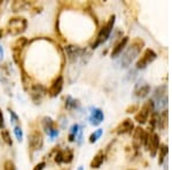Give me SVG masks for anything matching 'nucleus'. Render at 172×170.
<instances>
[{
    "instance_id": "39448f33",
    "label": "nucleus",
    "mask_w": 172,
    "mask_h": 170,
    "mask_svg": "<svg viewBox=\"0 0 172 170\" xmlns=\"http://www.w3.org/2000/svg\"><path fill=\"white\" fill-rule=\"evenodd\" d=\"M148 139H149V133L146 132L142 128L139 126V128H137L134 130V133H133V146H134L135 149H138L141 145L147 146Z\"/></svg>"
},
{
    "instance_id": "412c9836",
    "label": "nucleus",
    "mask_w": 172,
    "mask_h": 170,
    "mask_svg": "<svg viewBox=\"0 0 172 170\" xmlns=\"http://www.w3.org/2000/svg\"><path fill=\"white\" fill-rule=\"evenodd\" d=\"M101 135H102V130L101 129H97L95 132H93L91 136H90V142L91 144H93V142H95L101 137Z\"/></svg>"
},
{
    "instance_id": "ddd939ff",
    "label": "nucleus",
    "mask_w": 172,
    "mask_h": 170,
    "mask_svg": "<svg viewBox=\"0 0 172 170\" xmlns=\"http://www.w3.org/2000/svg\"><path fill=\"white\" fill-rule=\"evenodd\" d=\"M103 113L100 109H94L90 116V121L93 125H99L103 121Z\"/></svg>"
},
{
    "instance_id": "f257e3e1",
    "label": "nucleus",
    "mask_w": 172,
    "mask_h": 170,
    "mask_svg": "<svg viewBox=\"0 0 172 170\" xmlns=\"http://www.w3.org/2000/svg\"><path fill=\"white\" fill-rule=\"evenodd\" d=\"M143 41L141 39H135L133 40L131 43V45L127 47V50L125 51V53L123 54V57L120 59V64L122 67H129L133 61L134 59L140 54V52L142 50L143 47Z\"/></svg>"
},
{
    "instance_id": "aec40b11",
    "label": "nucleus",
    "mask_w": 172,
    "mask_h": 170,
    "mask_svg": "<svg viewBox=\"0 0 172 170\" xmlns=\"http://www.w3.org/2000/svg\"><path fill=\"white\" fill-rule=\"evenodd\" d=\"M1 138H2V140H4L8 146H11V145H13V140H11V135H9V132L7 130L1 131Z\"/></svg>"
},
{
    "instance_id": "f03ea898",
    "label": "nucleus",
    "mask_w": 172,
    "mask_h": 170,
    "mask_svg": "<svg viewBox=\"0 0 172 170\" xmlns=\"http://www.w3.org/2000/svg\"><path fill=\"white\" fill-rule=\"evenodd\" d=\"M115 18H116V17H115V15L110 16V18L108 20L107 24H106V25H104V27L100 30V32H99V34H97V41L93 44V48H97L100 44H102V43H104L106 40L108 39V37L110 36L111 31H113V28H114Z\"/></svg>"
},
{
    "instance_id": "f3484780",
    "label": "nucleus",
    "mask_w": 172,
    "mask_h": 170,
    "mask_svg": "<svg viewBox=\"0 0 172 170\" xmlns=\"http://www.w3.org/2000/svg\"><path fill=\"white\" fill-rule=\"evenodd\" d=\"M166 155H167V146L165 144H162L160 148H158V163L160 165H162L164 162V159L166 158Z\"/></svg>"
},
{
    "instance_id": "a211bd4d",
    "label": "nucleus",
    "mask_w": 172,
    "mask_h": 170,
    "mask_svg": "<svg viewBox=\"0 0 172 170\" xmlns=\"http://www.w3.org/2000/svg\"><path fill=\"white\" fill-rule=\"evenodd\" d=\"M62 156H63V162H64V163H70V162L72 161V158H74V153H72L71 149L68 148L67 151L62 152Z\"/></svg>"
},
{
    "instance_id": "423d86ee",
    "label": "nucleus",
    "mask_w": 172,
    "mask_h": 170,
    "mask_svg": "<svg viewBox=\"0 0 172 170\" xmlns=\"http://www.w3.org/2000/svg\"><path fill=\"white\" fill-rule=\"evenodd\" d=\"M156 57H157V54H156V53H155L153 50H150V48H147L146 51L143 52L142 55L140 57V59L138 60L137 68L138 69L146 68V67L148 66L149 63H151L153 61H154Z\"/></svg>"
},
{
    "instance_id": "20e7f679",
    "label": "nucleus",
    "mask_w": 172,
    "mask_h": 170,
    "mask_svg": "<svg viewBox=\"0 0 172 170\" xmlns=\"http://www.w3.org/2000/svg\"><path fill=\"white\" fill-rule=\"evenodd\" d=\"M25 28H27L25 18L15 17V18H11V21L8 22V31L11 34H20L25 30Z\"/></svg>"
},
{
    "instance_id": "4be33fe9",
    "label": "nucleus",
    "mask_w": 172,
    "mask_h": 170,
    "mask_svg": "<svg viewBox=\"0 0 172 170\" xmlns=\"http://www.w3.org/2000/svg\"><path fill=\"white\" fill-rule=\"evenodd\" d=\"M14 133H15V136H16L17 140L21 142V140H22V137H23L22 129H21L20 126H15V128H14Z\"/></svg>"
},
{
    "instance_id": "7ed1b4c3",
    "label": "nucleus",
    "mask_w": 172,
    "mask_h": 170,
    "mask_svg": "<svg viewBox=\"0 0 172 170\" xmlns=\"http://www.w3.org/2000/svg\"><path fill=\"white\" fill-rule=\"evenodd\" d=\"M151 113H154V102L151 100L147 101L142 107L140 108V110H138V114L135 115V121L140 124H145L148 119L149 115Z\"/></svg>"
},
{
    "instance_id": "a878e982",
    "label": "nucleus",
    "mask_w": 172,
    "mask_h": 170,
    "mask_svg": "<svg viewBox=\"0 0 172 170\" xmlns=\"http://www.w3.org/2000/svg\"><path fill=\"white\" fill-rule=\"evenodd\" d=\"M4 128V114H2V110L0 109V129Z\"/></svg>"
},
{
    "instance_id": "b1692460",
    "label": "nucleus",
    "mask_w": 172,
    "mask_h": 170,
    "mask_svg": "<svg viewBox=\"0 0 172 170\" xmlns=\"http://www.w3.org/2000/svg\"><path fill=\"white\" fill-rule=\"evenodd\" d=\"M55 162L56 163H61V162H63V156H62V152L61 151H59L57 152V154L55 155Z\"/></svg>"
},
{
    "instance_id": "9d476101",
    "label": "nucleus",
    "mask_w": 172,
    "mask_h": 170,
    "mask_svg": "<svg viewBox=\"0 0 172 170\" xmlns=\"http://www.w3.org/2000/svg\"><path fill=\"white\" fill-rule=\"evenodd\" d=\"M62 87H63V78L61 76H59L56 80L53 82V84L51 85V87L48 90V94L51 96H57L61 93Z\"/></svg>"
},
{
    "instance_id": "1a4fd4ad",
    "label": "nucleus",
    "mask_w": 172,
    "mask_h": 170,
    "mask_svg": "<svg viewBox=\"0 0 172 170\" xmlns=\"http://www.w3.org/2000/svg\"><path fill=\"white\" fill-rule=\"evenodd\" d=\"M133 129H134L133 121L130 119H125L119 125H118V126H117L116 132H117L118 135H124V133H130Z\"/></svg>"
},
{
    "instance_id": "2eb2a0df",
    "label": "nucleus",
    "mask_w": 172,
    "mask_h": 170,
    "mask_svg": "<svg viewBox=\"0 0 172 170\" xmlns=\"http://www.w3.org/2000/svg\"><path fill=\"white\" fill-rule=\"evenodd\" d=\"M27 44V38H24V37H21V38H18V39L15 41V44L13 46V51L16 52V53H21L22 51V48L25 46Z\"/></svg>"
},
{
    "instance_id": "0eeeda50",
    "label": "nucleus",
    "mask_w": 172,
    "mask_h": 170,
    "mask_svg": "<svg viewBox=\"0 0 172 170\" xmlns=\"http://www.w3.org/2000/svg\"><path fill=\"white\" fill-rule=\"evenodd\" d=\"M44 145V139L43 135L38 131H33L30 136H29V146L32 151H38L43 147Z\"/></svg>"
},
{
    "instance_id": "6e6552de",
    "label": "nucleus",
    "mask_w": 172,
    "mask_h": 170,
    "mask_svg": "<svg viewBox=\"0 0 172 170\" xmlns=\"http://www.w3.org/2000/svg\"><path fill=\"white\" fill-rule=\"evenodd\" d=\"M147 147H148L151 156H155L156 153L158 152V148H160V137H158L157 133H151V135H149Z\"/></svg>"
},
{
    "instance_id": "f8f14e48",
    "label": "nucleus",
    "mask_w": 172,
    "mask_h": 170,
    "mask_svg": "<svg viewBox=\"0 0 172 170\" xmlns=\"http://www.w3.org/2000/svg\"><path fill=\"white\" fill-rule=\"evenodd\" d=\"M127 41H129V38H127V37H123V38H122V39L116 44V46H115L114 48H113V52H111V57H117L120 52L124 50V47L126 46Z\"/></svg>"
},
{
    "instance_id": "5701e85b",
    "label": "nucleus",
    "mask_w": 172,
    "mask_h": 170,
    "mask_svg": "<svg viewBox=\"0 0 172 170\" xmlns=\"http://www.w3.org/2000/svg\"><path fill=\"white\" fill-rule=\"evenodd\" d=\"M4 169L5 170H16V167L14 165V162H11V161H6L5 162V165H4Z\"/></svg>"
},
{
    "instance_id": "9b49d317",
    "label": "nucleus",
    "mask_w": 172,
    "mask_h": 170,
    "mask_svg": "<svg viewBox=\"0 0 172 170\" xmlns=\"http://www.w3.org/2000/svg\"><path fill=\"white\" fill-rule=\"evenodd\" d=\"M45 89L41 85H33L31 89V98L33 99V101H36V103H40V100L45 96Z\"/></svg>"
},
{
    "instance_id": "4468645a",
    "label": "nucleus",
    "mask_w": 172,
    "mask_h": 170,
    "mask_svg": "<svg viewBox=\"0 0 172 170\" xmlns=\"http://www.w3.org/2000/svg\"><path fill=\"white\" fill-rule=\"evenodd\" d=\"M103 161H104V154H103V152H99V153L93 158V160H92L91 168H93V169L100 168L101 165L103 163Z\"/></svg>"
},
{
    "instance_id": "393cba45",
    "label": "nucleus",
    "mask_w": 172,
    "mask_h": 170,
    "mask_svg": "<svg viewBox=\"0 0 172 170\" xmlns=\"http://www.w3.org/2000/svg\"><path fill=\"white\" fill-rule=\"evenodd\" d=\"M45 165H46L45 162H40V163H38V165L34 167L33 170H43L44 168H45Z\"/></svg>"
},
{
    "instance_id": "dca6fc26",
    "label": "nucleus",
    "mask_w": 172,
    "mask_h": 170,
    "mask_svg": "<svg viewBox=\"0 0 172 170\" xmlns=\"http://www.w3.org/2000/svg\"><path fill=\"white\" fill-rule=\"evenodd\" d=\"M149 91H150L149 85L143 84V85H141L140 87H138L137 90H135V96H139V98H145V96L149 93Z\"/></svg>"
},
{
    "instance_id": "cd10ccee",
    "label": "nucleus",
    "mask_w": 172,
    "mask_h": 170,
    "mask_svg": "<svg viewBox=\"0 0 172 170\" xmlns=\"http://www.w3.org/2000/svg\"><path fill=\"white\" fill-rule=\"evenodd\" d=\"M127 170H135V169H127Z\"/></svg>"
},
{
    "instance_id": "bb28decb",
    "label": "nucleus",
    "mask_w": 172,
    "mask_h": 170,
    "mask_svg": "<svg viewBox=\"0 0 172 170\" xmlns=\"http://www.w3.org/2000/svg\"><path fill=\"white\" fill-rule=\"evenodd\" d=\"M78 170H84V169H83V168H81V167H79V168H78Z\"/></svg>"
},
{
    "instance_id": "6ab92c4d",
    "label": "nucleus",
    "mask_w": 172,
    "mask_h": 170,
    "mask_svg": "<svg viewBox=\"0 0 172 170\" xmlns=\"http://www.w3.org/2000/svg\"><path fill=\"white\" fill-rule=\"evenodd\" d=\"M167 123V110H164L161 116H158V125L162 129H164Z\"/></svg>"
}]
</instances>
